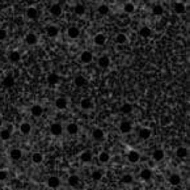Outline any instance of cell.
<instances>
[{
    "mask_svg": "<svg viewBox=\"0 0 190 190\" xmlns=\"http://www.w3.org/2000/svg\"><path fill=\"white\" fill-rule=\"evenodd\" d=\"M105 42H106V37H105V34H96L94 35V45H97V46H102V45H105Z\"/></svg>",
    "mask_w": 190,
    "mask_h": 190,
    "instance_id": "d4e9b609",
    "label": "cell"
},
{
    "mask_svg": "<svg viewBox=\"0 0 190 190\" xmlns=\"http://www.w3.org/2000/svg\"><path fill=\"white\" fill-rule=\"evenodd\" d=\"M119 131L122 134H129L133 131V125H131L130 121H122L119 123Z\"/></svg>",
    "mask_w": 190,
    "mask_h": 190,
    "instance_id": "7a4b0ae2",
    "label": "cell"
},
{
    "mask_svg": "<svg viewBox=\"0 0 190 190\" xmlns=\"http://www.w3.org/2000/svg\"><path fill=\"white\" fill-rule=\"evenodd\" d=\"M67 35L72 40H76L80 37V29L77 26H70L67 29Z\"/></svg>",
    "mask_w": 190,
    "mask_h": 190,
    "instance_id": "5b68a950",
    "label": "cell"
},
{
    "mask_svg": "<svg viewBox=\"0 0 190 190\" xmlns=\"http://www.w3.org/2000/svg\"><path fill=\"white\" fill-rule=\"evenodd\" d=\"M30 113L33 117H41L43 113V108L41 105H33L30 109Z\"/></svg>",
    "mask_w": 190,
    "mask_h": 190,
    "instance_id": "484cf974",
    "label": "cell"
},
{
    "mask_svg": "<svg viewBox=\"0 0 190 190\" xmlns=\"http://www.w3.org/2000/svg\"><path fill=\"white\" fill-rule=\"evenodd\" d=\"M11 135H12V130H9V129H2L0 130V139L2 140H4V142L9 140Z\"/></svg>",
    "mask_w": 190,
    "mask_h": 190,
    "instance_id": "7402d4cb",
    "label": "cell"
},
{
    "mask_svg": "<svg viewBox=\"0 0 190 190\" xmlns=\"http://www.w3.org/2000/svg\"><path fill=\"white\" fill-rule=\"evenodd\" d=\"M127 160L130 163H133V164H135V163H138L140 160V153L138 152V151H130L129 153H127Z\"/></svg>",
    "mask_w": 190,
    "mask_h": 190,
    "instance_id": "ba28073f",
    "label": "cell"
},
{
    "mask_svg": "<svg viewBox=\"0 0 190 190\" xmlns=\"http://www.w3.org/2000/svg\"><path fill=\"white\" fill-rule=\"evenodd\" d=\"M164 156H165V153H164L163 150H155L152 152V160H153V161H156V163L164 160Z\"/></svg>",
    "mask_w": 190,
    "mask_h": 190,
    "instance_id": "5bb4252c",
    "label": "cell"
},
{
    "mask_svg": "<svg viewBox=\"0 0 190 190\" xmlns=\"http://www.w3.org/2000/svg\"><path fill=\"white\" fill-rule=\"evenodd\" d=\"M151 135H152V130H151V129H148V127L142 129V130L139 131V138H140V139H143V140L150 139Z\"/></svg>",
    "mask_w": 190,
    "mask_h": 190,
    "instance_id": "44dd1931",
    "label": "cell"
},
{
    "mask_svg": "<svg viewBox=\"0 0 190 190\" xmlns=\"http://www.w3.org/2000/svg\"><path fill=\"white\" fill-rule=\"evenodd\" d=\"M80 160H82L83 163H89L91 160H92V153L89 151L82 152V155H80Z\"/></svg>",
    "mask_w": 190,
    "mask_h": 190,
    "instance_id": "836d02e7",
    "label": "cell"
},
{
    "mask_svg": "<svg viewBox=\"0 0 190 190\" xmlns=\"http://www.w3.org/2000/svg\"><path fill=\"white\" fill-rule=\"evenodd\" d=\"M66 131L70 134V135H76L79 133V126H77V123H74V122H71L67 125V127H66Z\"/></svg>",
    "mask_w": 190,
    "mask_h": 190,
    "instance_id": "ffe728a7",
    "label": "cell"
},
{
    "mask_svg": "<svg viewBox=\"0 0 190 190\" xmlns=\"http://www.w3.org/2000/svg\"><path fill=\"white\" fill-rule=\"evenodd\" d=\"M67 182H68V185L71 187H77L80 185V177L77 176V174H71V176L68 177V180H67Z\"/></svg>",
    "mask_w": 190,
    "mask_h": 190,
    "instance_id": "e0dca14e",
    "label": "cell"
},
{
    "mask_svg": "<svg viewBox=\"0 0 190 190\" xmlns=\"http://www.w3.org/2000/svg\"><path fill=\"white\" fill-rule=\"evenodd\" d=\"M123 11H125L127 14L134 13V11H135V5H134L133 3H126L125 5H123Z\"/></svg>",
    "mask_w": 190,
    "mask_h": 190,
    "instance_id": "74e56055",
    "label": "cell"
},
{
    "mask_svg": "<svg viewBox=\"0 0 190 190\" xmlns=\"http://www.w3.org/2000/svg\"><path fill=\"white\" fill-rule=\"evenodd\" d=\"M20 133L23 135H29L32 133V125L29 122H23L20 125Z\"/></svg>",
    "mask_w": 190,
    "mask_h": 190,
    "instance_id": "9a60e30c",
    "label": "cell"
},
{
    "mask_svg": "<svg viewBox=\"0 0 190 190\" xmlns=\"http://www.w3.org/2000/svg\"><path fill=\"white\" fill-rule=\"evenodd\" d=\"M160 121H161V125L163 126H166V125H169V123L172 122V118H171V117H168V115H163Z\"/></svg>",
    "mask_w": 190,
    "mask_h": 190,
    "instance_id": "f6af8a7d",
    "label": "cell"
},
{
    "mask_svg": "<svg viewBox=\"0 0 190 190\" xmlns=\"http://www.w3.org/2000/svg\"><path fill=\"white\" fill-rule=\"evenodd\" d=\"M50 131H51V134H53V135L59 136L63 133V126L61 125V123L55 122V123H53V125L50 126Z\"/></svg>",
    "mask_w": 190,
    "mask_h": 190,
    "instance_id": "8992f818",
    "label": "cell"
},
{
    "mask_svg": "<svg viewBox=\"0 0 190 190\" xmlns=\"http://www.w3.org/2000/svg\"><path fill=\"white\" fill-rule=\"evenodd\" d=\"M98 13L100 14H102V16H105V14H108L109 13V11H110V9H109V5L108 4H101L100 7H98Z\"/></svg>",
    "mask_w": 190,
    "mask_h": 190,
    "instance_id": "7bdbcfd3",
    "label": "cell"
},
{
    "mask_svg": "<svg viewBox=\"0 0 190 190\" xmlns=\"http://www.w3.org/2000/svg\"><path fill=\"white\" fill-rule=\"evenodd\" d=\"M67 106H68V100L66 97H58L55 100V108L59 109V110H64Z\"/></svg>",
    "mask_w": 190,
    "mask_h": 190,
    "instance_id": "3957f363",
    "label": "cell"
},
{
    "mask_svg": "<svg viewBox=\"0 0 190 190\" xmlns=\"http://www.w3.org/2000/svg\"><path fill=\"white\" fill-rule=\"evenodd\" d=\"M173 9H174V12H176L177 14H184L185 11H186V7H185L184 3H176V4H174V7H173Z\"/></svg>",
    "mask_w": 190,
    "mask_h": 190,
    "instance_id": "f1b7e54d",
    "label": "cell"
},
{
    "mask_svg": "<svg viewBox=\"0 0 190 190\" xmlns=\"http://www.w3.org/2000/svg\"><path fill=\"white\" fill-rule=\"evenodd\" d=\"M176 155H177L178 157H181V159L186 157V156H187V148H186V147H178V148L176 150Z\"/></svg>",
    "mask_w": 190,
    "mask_h": 190,
    "instance_id": "d590c367",
    "label": "cell"
},
{
    "mask_svg": "<svg viewBox=\"0 0 190 190\" xmlns=\"http://www.w3.org/2000/svg\"><path fill=\"white\" fill-rule=\"evenodd\" d=\"M104 136H105V134H104V131H102L101 129H94L92 131V138L94 140L101 142V140H104Z\"/></svg>",
    "mask_w": 190,
    "mask_h": 190,
    "instance_id": "d6986e66",
    "label": "cell"
},
{
    "mask_svg": "<svg viewBox=\"0 0 190 190\" xmlns=\"http://www.w3.org/2000/svg\"><path fill=\"white\" fill-rule=\"evenodd\" d=\"M97 64L100 66L101 68H108L109 66H110V58H109L108 55H102V56L98 58Z\"/></svg>",
    "mask_w": 190,
    "mask_h": 190,
    "instance_id": "4fadbf2b",
    "label": "cell"
},
{
    "mask_svg": "<svg viewBox=\"0 0 190 190\" xmlns=\"http://www.w3.org/2000/svg\"><path fill=\"white\" fill-rule=\"evenodd\" d=\"M168 182L172 185V186H178L181 184V176L178 173H172L169 178H168Z\"/></svg>",
    "mask_w": 190,
    "mask_h": 190,
    "instance_id": "30bf717a",
    "label": "cell"
},
{
    "mask_svg": "<svg viewBox=\"0 0 190 190\" xmlns=\"http://www.w3.org/2000/svg\"><path fill=\"white\" fill-rule=\"evenodd\" d=\"M14 84H16V80H14L13 76H5L4 80H3V85L5 87V88H12V87H14Z\"/></svg>",
    "mask_w": 190,
    "mask_h": 190,
    "instance_id": "cb8c5ba5",
    "label": "cell"
},
{
    "mask_svg": "<svg viewBox=\"0 0 190 190\" xmlns=\"http://www.w3.org/2000/svg\"><path fill=\"white\" fill-rule=\"evenodd\" d=\"M25 42H26V45H29V46L37 45V42H38L37 34H34V33H28L26 37H25Z\"/></svg>",
    "mask_w": 190,
    "mask_h": 190,
    "instance_id": "52a82bcc",
    "label": "cell"
},
{
    "mask_svg": "<svg viewBox=\"0 0 190 190\" xmlns=\"http://www.w3.org/2000/svg\"><path fill=\"white\" fill-rule=\"evenodd\" d=\"M50 14L54 17H59L62 14V7L59 4H53L50 7Z\"/></svg>",
    "mask_w": 190,
    "mask_h": 190,
    "instance_id": "ac0fdd59",
    "label": "cell"
},
{
    "mask_svg": "<svg viewBox=\"0 0 190 190\" xmlns=\"http://www.w3.org/2000/svg\"><path fill=\"white\" fill-rule=\"evenodd\" d=\"M46 182H47V186L50 189H58L61 186V178L58 176H50Z\"/></svg>",
    "mask_w": 190,
    "mask_h": 190,
    "instance_id": "6da1fadb",
    "label": "cell"
},
{
    "mask_svg": "<svg viewBox=\"0 0 190 190\" xmlns=\"http://www.w3.org/2000/svg\"><path fill=\"white\" fill-rule=\"evenodd\" d=\"M8 176H9V174L5 169H0V182L7 181V180H8Z\"/></svg>",
    "mask_w": 190,
    "mask_h": 190,
    "instance_id": "ee69618b",
    "label": "cell"
},
{
    "mask_svg": "<svg viewBox=\"0 0 190 190\" xmlns=\"http://www.w3.org/2000/svg\"><path fill=\"white\" fill-rule=\"evenodd\" d=\"M26 17L29 20H32V21L37 20L38 18V11H37V8H34V7H29V8L26 9Z\"/></svg>",
    "mask_w": 190,
    "mask_h": 190,
    "instance_id": "8fae6325",
    "label": "cell"
},
{
    "mask_svg": "<svg viewBox=\"0 0 190 190\" xmlns=\"http://www.w3.org/2000/svg\"><path fill=\"white\" fill-rule=\"evenodd\" d=\"M87 84V80L84 76H76L75 77V85L76 87H84Z\"/></svg>",
    "mask_w": 190,
    "mask_h": 190,
    "instance_id": "60d3db41",
    "label": "cell"
},
{
    "mask_svg": "<svg viewBox=\"0 0 190 190\" xmlns=\"http://www.w3.org/2000/svg\"><path fill=\"white\" fill-rule=\"evenodd\" d=\"M80 108L83 109V110H89V109L93 108V102L91 98H84L80 101Z\"/></svg>",
    "mask_w": 190,
    "mask_h": 190,
    "instance_id": "603a6c76",
    "label": "cell"
},
{
    "mask_svg": "<svg viewBox=\"0 0 190 190\" xmlns=\"http://www.w3.org/2000/svg\"><path fill=\"white\" fill-rule=\"evenodd\" d=\"M121 112H122L123 114H130L131 112H133V105L129 104V102H126V104H123V105L121 106Z\"/></svg>",
    "mask_w": 190,
    "mask_h": 190,
    "instance_id": "8d00e7d4",
    "label": "cell"
},
{
    "mask_svg": "<svg viewBox=\"0 0 190 190\" xmlns=\"http://www.w3.org/2000/svg\"><path fill=\"white\" fill-rule=\"evenodd\" d=\"M92 59H93V54L88 50H85V51H83V53L80 54V62H82V63L88 64V63L92 62Z\"/></svg>",
    "mask_w": 190,
    "mask_h": 190,
    "instance_id": "277c9868",
    "label": "cell"
},
{
    "mask_svg": "<svg viewBox=\"0 0 190 190\" xmlns=\"http://www.w3.org/2000/svg\"><path fill=\"white\" fill-rule=\"evenodd\" d=\"M115 42H117V43H119V45H123V43H126V42H127V37H126V34H123V33L117 34V37H115Z\"/></svg>",
    "mask_w": 190,
    "mask_h": 190,
    "instance_id": "ab89813d",
    "label": "cell"
},
{
    "mask_svg": "<svg viewBox=\"0 0 190 190\" xmlns=\"http://www.w3.org/2000/svg\"><path fill=\"white\" fill-rule=\"evenodd\" d=\"M46 34L49 35L50 38H55L58 34H59V28L55 25H50L46 28Z\"/></svg>",
    "mask_w": 190,
    "mask_h": 190,
    "instance_id": "7c38bea8",
    "label": "cell"
},
{
    "mask_svg": "<svg viewBox=\"0 0 190 190\" xmlns=\"http://www.w3.org/2000/svg\"><path fill=\"white\" fill-rule=\"evenodd\" d=\"M7 30L5 29H0V41H4L5 38H7Z\"/></svg>",
    "mask_w": 190,
    "mask_h": 190,
    "instance_id": "bcb514c9",
    "label": "cell"
},
{
    "mask_svg": "<svg viewBox=\"0 0 190 190\" xmlns=\"http://www.w3.org/2000/svg\"><path fill=\"white\" fill-rule=\"evenodd\" d=\"M121 181L123 182V184H126V185H130V184H133V181H134V176L133 174H130V173H126V174H123Z\"/></svg>",
    "mask_w": 190,
    "mask_h": 190,
    "instance_id": "e575fe53",
    "label": "cell"
},
{
    "mask_svg": "<svg viewBox=\"0 0 190 190\" xmlns=\"http://www.w3.org/2000/svg\"><path fill=\"white\" fill-rule=\"evenodd\" d=\"M46 80H47V84H50V85H55V84L59 83V76H58L56 74H49Z\"/></svg>",
    "mask_w": 190,
    "mask_h": 190,
    "instance_id": "4316f807",
    "label": "cell"
},
{
    "mask_svg": "<svg viewBox=\"0 0 190 190\" xmlns=\"http://www.w3.org/2000/svg\"><path fill=\"white\" fill-rule=\"evenodd\" d=\"M139 34L142 35L143 38H150L151 35H152V30H151V29H150L148 26H143V28H140Z\"/></svg>",
    "mask_w": 190,
    "mask_h": 190,
    "instance_id": "1f68e13d",
    "label": "cell"
},
{
    "mask_svg": "<svg viewBox=\"0 0 190 190\" xmlns=\"http://www.w3.org/2000/svg\"><path fill=\"white\" fill-rule=\"evenodd\" d=\"M32 161L33 164H41L43 161V155L41 152H34L32 155Z\"/></svg>",
    "mask_w": 190,
    "mask_h": 190,
    "instance_id": "4dcf8cb0",
    "label": "cell"
},
{
    "mask_svg": "<svg viewBox=\"0 0 190 190\" xmlns=\"http://www.w3.org/2000/svg\"><path fill=\"white\" fill-rule=\"evenodd\" d=\"M8 59L12 62V63H17L20 59H21V55L18 51H11L9 55H8Z\"/></svg>",
    "mask_w": 190,
    "mask_h": 190,
    "instance_id": "f546056e",
    "label": "cell"
},
{
    "mask_svg": "<svg viewBox=\"0 0 190 190\" xmlns=\"http://www.w3.org/2000/svg\"><path fill=\"white\" fill-rule=\"evenodd\" d=\"M152 177H153V173L150 168H144V169L140 171V178L143 181H150Z\"/></svg>",
    "mask_w": 190,
    "mask_h": 190,
    "instance_id": "2e32d148",
    "label": "cell"
},
{
    "mask_svg": "<svg viewBox=\"0 0 190 190\" xmlns=\"http://www.w3.org/2000/svg\"><path fill=\"white\" fill-rule=\"evenodd\" d=\"M98 160H100V163H102V164L108 163L109 160H110V153H109L108 151H102V152H100Z\"/></svg>",
    "mask_w": 190,
    "mask_h": 190,
    "instance_id": "83f0119b",
    "label": "cell"
},
{
    "mask_svg": "<svg viewBox=\"0 0 190 190\" xmlns=\"http://www.w3.org/2000/svg\"><path fill=\"white\" fill-rule=\"evenodd\" d=\"M164 13V8L163 5L160 4H155L152 7V14H155V16H161V14Z\"/></svg>",
    "mask_w": 190,
    "mask_h": 190,
    "instance_id": "d6a6232c",
    "label": "cell"
},
{
    "mask_svg": "<svg viewBox=\"0 0 190 190\" xmlns=\"http://www.w3.org/2000/svg\"><path fill=\"white\" fill-rule=\"evenodd\" d=\"M91 177L93 181H100L102 178V172L100 169H96V171H93L92 174H91Z\"/></svg>",
    "mask_w": 190,
    "mask_h": 190,
    "instance_id": "b9f144b4",
    "label": "cell"
},
{
    "mask_svg": "<svg viewBox=\"0 0 190 190\" xmlns=\"http://www.w3.org/2000/svg\"><path fill=\"white\" fill-rule=\"evenodd\" d=\"M74 11H75V13L77 14V16H83V14L85 13V7L83 4H76Z\"/></svg>",
    "mask_w": 190,
    "mask_h": 190,
    "instance_id": "f35d334b",
    "label": "cell"
},
{
    "mask_svg": "<svg viewBox=\"0 0 190 190\" xmlns=\"http://www.w3.org/2000/svg\"><path fill=\"white\" fill-rule=\"evenodd\" d=\"M9 157H11V160H13V161H17V160H20L21 157H23V151H21L20 148H12L9 151Z\"/></svg>",
    "mask_w": 190,
    "mask_h": 190,
    "instance_id": "9c48e42d",
    "label": "cell"
}]
</instances>
